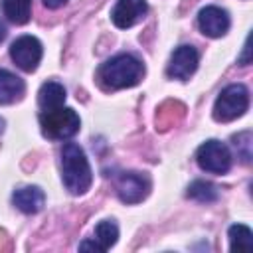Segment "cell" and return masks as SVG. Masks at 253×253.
I'll return each instance as SVG.
<instances>
[{"label": "cell", "mask_w": 253, "mask_h": 253, "mask_svg": "<svg viewBox=\"0 0 253 253\" xmlns=\"http://www.w3.org/2000/svg\"><path fill=\"white\" fill-rule=\"evenodd\" d=\"M142 77H144V65L140 59H136L130 53H119L107 59L97 69L99 85L107 91L134 87L140 83Z\"/></svg>", "instance_id": "6da1fadb"}, {"label": "cell", "mask_w": 253, "mask_h": 253, "mask_svg": "<svg viewBox=\"0 0 253 253\" xmlns=\"http://www.w3.org/2000/svg\"><path fill=\"white\" fill-rule=\"evenodd\" d=\"M61 180L69 194L79 196L91 188V166L85 150L75 142H65L61 148Z\"/></svg>", "instance_id": "7a4b0ae2"}, {"label": "cell", "mask_w": 253, "mask_h": 253, "mask_svg": "<svg viewBox=\"0 0 253 253\" xmlns=\"http://www.w3.org/2000/svg\"><path fill=\"white\" fill-rule=\"evenodd\" d=\"M40 126H42L43 136L53 138V140H65V138H71L73 134H77V130L81 126V119L73 109L61 105L57 109L42 111Z\"/></svg>", "instance_id": "3957f363"}, {"label": "cell", "mask_w": 253, "mask_h": 253, "mask_svg": "<svg viewBox=\"0 0 253 253\" xmlns=\"http://www.w3.org/2000/svg\"><path fill=\"white\" fill-rule=\"evenodd\" d=\"M249 107V91L241 83H231L217 95L213 103V119L219 123H229L241 117Z\"/></svg>", "instance_id": "277c9868"}, {"label": "cell", "mask_w": 253, "mask_h": 253, "mask_svg": "<svg viewBox=\"0 0 253 253\" xmlns=\"http://www.w3.org/2000/svg\"><path fill=\"white\" fill-rule=\"evenodd\" d=\"M231 150L225 142L221 140H206L204 144H200V148L196 150V162L202 170L211 172V174H225L231 168Z\"/></svg>", "instance_id": "5b68a950"}, {"label": "cell", "mask_w": 253, "mask_h": 253, "mask_svg": "<svg viewBox=\"0 0 253 253\" xmlns=\"http://www.w3.org/2000/svg\"><path fill=\"white\" fill-rule=\"evenodd\" d=\"M43 55V47L38 38L34 36H20L10 45V57L12 61L26 73H32L38 69Z\"/></svg>", "instance_id": "8992f818"}, {"label": "cell", "mask_w": 253, "mask_h": 253, "mask_svg": "<svg viewBox=\"0 0 253 253\" xmlns=\"http://www.w3.org/2000/svg\"><path fill=\"white\" fill-rule=\"evenodd\" d=\"M115 192L123 204H138L150 192V180L140 172H121L115 178Z\"/></svg>", "instance_id": "52a82bcc"}, {"label": "cell", "mask_w": 253, "mask_h": 253, "mask_svg": "<svg viewBox=\"0 0 253 253\" xmlns=\"http://www.w3.org/2000/svg\"><path fill=\"white\" fill-rule=\"evenodd\" d=\"M198 63H200L198 49L194 45H180V47H176L172 51L170 63L166 67V73L172 79L186 81V79H190V75H194V71L198 69Z\"/></svg>", "instance_id": "ba28073f"}, {"label": "cell", "mask_w": 253, "mask_h": 253, "mask_svg": "<svg viewBox=\"0 0 253 253\" xmlns=\"http://www.w3.org/2000/svg\"><path fill=\"white\" fill-rule=\"evenodd\" d=\"M146 12H148L146 0H117L115 8L111 10V20L117 28L126 30L138 24Z\"/></svg>", "instance_id": "9c48e42d"}, {"label": "cell", "mask_w": 253, "mask_h": 253, "mask_svg": "<svg viewBox=\"0 0 253 253\" xmlns=\"http://www.w3.org/2000/svg\"><path fill=\"white\" fill-rule=\"evenodd\" d=\"M198 26L208 38H221L229 30V14L219 6H206L198 14Z\"/></svg>", "instance_id": "30bf717a"}, {"label": "cell", "mask_w": 253, "mask_h": 253, "mask_svg": "<svg viewBox=\"0 0 253 253\" xmlns=\"http://www.w3.org/2000/svg\"><path fill=\"white\" fill-rule=\"evenodd\" d=\"M12 202L24 213H38L45 204V194L40 186H22L14 190Z\"/></svg>", "instance_id": "8fae6325"}, {"label": "cell", "mask_w": 253, "mask_h": 253, "mask_svg": "<svg viewBox=\"0 0 253 253\" xmlns=\"http://www.w3.org/2000/svg\"><path fill=\"white\" fill-rule=\"evenodd\" d=\"M26 85L24 81L14 75L8 69H0V105H10L16 103L24 97Z\"/></svg>", "instance_id": "7c38bea8"}, {"label": "cell", "mask_w": 253, "mask_h": 253, "mask_svg": "<svg viewBox=\"0 0 253 253\" xmlns=\"http://www.w3.org/2000/svg\"><path fill=\"white\" fill-rule=\"evenodd\" d=\"M65 87L57 81H45L38 91V105L42 111L57 109L65 103Z\"/></svg>", "instance_id": "4fadbf2b"}, {"label": "cell", "mask_w": 253, "mask_h": 253, "mask_svg": "<svg viewBox=\"0 0 253 253\" xmlns=\"http://www.w3.org/2000/svg\"><path fill=\"white\" fill-rule=\"evenodd\" d=\"M0 4L4 16L16 26L26 24L32 16V0H0Z\"/></svg>", "instance_id": "5bb4252c"}, {"label": "cell", "mask_w": 253, "mask_h": 253, "mask_svg": "<svg viewBox=\"0 0 253 253\" xmlns=\"http://www.w3.org/2000/svg\"><path fill=\"white\" fill-rule=\"evenodd\" d=\"M227 237H229V249L231 251L249 253L253 249V231L243 223H233L227 229Z\"/></svg>", "instance_id": "9a60e30c"}, {"label": "cell", "mask_w": 253, "mask_h": 253, "mask_svg": "<svg viewBox=\"0 0 253 253\" xmlns=\"http://www.w3.org/2000/svg\"><path fill=\"white\" fill-rule=\"evenodd\" d=\"M188 198L196 200V202H202V204H211L219 198V192H217V186H213L211 182H206V180H196L188 186V192H186Z\"/></svg>", "instance_id": "2e32d148"}, {"label": "cell", "mask_w": 253, "mask_h": 253, "mask_svg": "<svg viewBox=\"0 0 253 253\" xmlns=\"http://www.w3.org/2000/svg\"><path fill=\"white\" fill-rule=\"evenodd\" d=\"M117 237H119V227H117V223H115L113 219H103V221L97 223V227H95V237H93V239L101 245L103 251L111 249V247L117 243Z\"/></svg>", "instance_id": "e0dca14e"}, {"label": "cell", "mask_w": 253, "mask_h": 253, "mask_svg": "<svg viewBox=\"0 0 253 253\" xmlns=\"http://www.w3.org/2000/svg\"><path fill=\"white\" fill-rule=\"evenodd\" d=\"M233 144H235V148H237V154L241 156V160L247 164L249 160H251V132L249 130H245V132H239V134H235L233 136Z\"/></svg>", "instance_id": "ac0fdd59"}, {"label": "cell", "mask_w": 253, "mask_h": 253, "mask_svg": "<svg viewBox=\"0 0 253 253\" xmlns=\"http://www.w3.org/2000/svg\"><path fill=\"white\" fill-rule=\"evenodd\" d=\"M79 249H81V251H89V249H91V251H103L101 245H99L95 239H85V241H81V243H79Z\"/></svg>", "instance_id": "d6986e66"}, {"label": "cell", "mask_w": 253, "mask_h": 253, "mask_svg": "<svg viewBox=\"0 0 253 253\" xmlns=\"http://www.w3.org/2000/svg\"><path fill=\"white\" fill-rule=\"evenodd\" d=\"M67 0H43V4L47 6V8H51V10H55V8H59V6H63Z\"/></svg>", "instance_id": "ffe728a7"}, {"label": "cell", "mask_w": 253, "mask_h": 253, "mask_svg": "<svg viewBox=\"0 0 253 253\" xmlns=\"http://www.w3.org/2000/svg\"><path fill=\"white\" fill-rule=\"evenodd\" d=\"M245 49H243V57H241V63L245 65V63H249V36H247V40H245V45H243Z\"/></svg>", "instance_id": "44dd1931"}, {"label": "cell", "mask_w": 253, "mask_h": 253, "mask_svg": "<svg viewBox=\"0 0 253 253\" xmlns=\"http://www.w3.org/2000/svg\"><path fill=\"white\" fill-rule=\"evenodd\" d=\"M4 38H6V28H4V24L0 22V42H2Z\"/></svg>", "instance_id": "7402d4cb"}, {"label": "cell", "mask_w": 253, "mask_h": 253, "mask_svg": "<svg viewBox=\"0 0 253 253\" xmlns=\"http://www.w3.org/2000/svg\"><path fill=\"white\" fill-rule=\"evenodd\" d=\"M2 132H4V119L0 117V134H2Z\"/></svg>", "instance_id": "603a6c76"}]
</instances>
